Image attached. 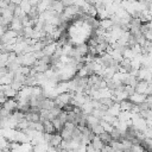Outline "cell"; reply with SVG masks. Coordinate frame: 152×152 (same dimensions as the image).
<instances>
[{
  "label": "cell",
  "mask_w": 152,
  "mask_h": 152,
  "mask_svg": "<svg viewBox=\"0 0 152 152\" xmlns=\"http://www.w3.org/2000/svg\"><path fill=\"white\" fill-rule=\"evenodd\" d=\"M147 87H148V82L145 81V80H140V81H138V83L135 85L134 89H135V93H138V94H145Z\"/></svg>",
  "instance_id": "1"
},
{
  "label": "cell",
  "mask_w": 152,
  "mask_h": 152,
  "mask_svg": "<svg viewBox=\"0 0 152 152\" xmlns=\"http://www.w3.org/2000/svg\"><path fill=\"white\" fill-rule=\"evenodd\" d=\"M19 7H20V10H22L25 14H28V13L31 11V9H32V6H31L30 3H29V0H22V3L19 4Z\"/></svg>",
  "instance_id": "7"
},
{
  "label": "cell",
  "mask_w": 152,
  "mask_h": 152,
  "mask_svg": "<svg viewBox=\"0 0 152 152\" xmlns=\"http://www.w3.org/2000/svg\"><path fill=\"white\" fill-rule=\"evenodd\" d=\"M119 105H120V109H121L122 112H131V111H132V108L134 107V104H132L128 99H127V100L121 101Z\"/></svg>",
  "instance_id": "4"
},
{
  "label": "cell",
  "mask_w": 152,
  "mask_h": 152,
  "mask_svg": "<svg viewBox=\"0 0 152 152\" xmlns=\"http://www.w3.org/2000/svg\"><path fill=\"white\" fill-rule=\"evenodd\" d=\"M145 99H146V95H145V94H138V93H134L132 96L128 98V100H130L132 104H134V105H140V104H143V102L145 101Z\"/></svg>",
  "instance_id": "2"
},
{
  "label": "cell",
  "mask_w": 152,
  "mask_h": 152,
  "mask_svg": "<svg viewBox=\"0 0 152 152\" xmlns=\"http://www.w3.org/2000/svg\"><path fill=\"white\" fill-rule=\"evenodd\" d=\"M90 143H92V145H93L96 150H99V151H101V150L105 147V144L100 140V138H99L98 135H94V138L92 139V141H90Z\"/></svg>",
  "instance_id": "6"
},
{
  "label": "cell",
  "mask_w": 152,
  "mask_h": 152,
  "mask_svg": "<svg viewBox=\"0 0 152 152\" xmlns=\"http://www.w3.org/2000/svg\"><path fill=\"white\" fill-rule=\"evenodd\" d=\"M120 112H121V109H120V105H119L118 102H115L113 106H111V107H109V108L106 111V114L118 118V115L120 114Z\"/></svg>",
  "instance_id": "3"
},
{
  "label": "cell",
  "mask_w": 152,
  "mask_h": 152,
  "mask_svg": "<svg viewBox=\"0 0 152 152\" xmlns=\"http://www.w3.org/2000/svg\"><path fill=\"white\" fill-rule=\"evenodd\" d=\"M99 138H100V140L105 144V146L106 145H109L111 143H112V137H111V133H108V132H104V133H101L100 135H98Z\"/></svg>",
  "instance_id": "5"
}]
</instances>
